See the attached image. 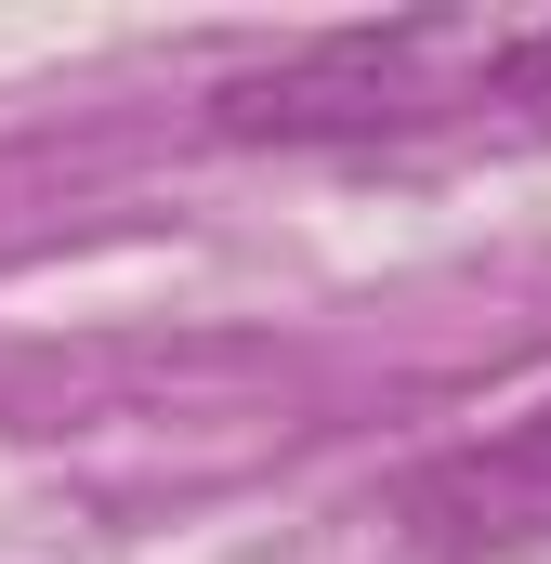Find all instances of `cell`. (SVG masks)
<instances>
[{
    "label": "cell",
    "instance_id": "6da1fadb",
    "mask_svg": "<svg viewBox=\"0 0 551 564\" xmlns=\"http://www.w3.org/2000/svg\"><path fill=\"white\" fill-rule=\"evenodd\" d=\"M460 119H551V26L408 13V26L302 40L210 93L224 144H395V132H460Z\"/></svg>",
    "mask_w": 551,
    "mask_h": 564
},
{
    "label": "cell",
    "instance_id": "7a4b0ae2",
    "mask_svg": "<svg viewBox=\"0 0 551 564\" xmlns=\"http://www.w3.org/2000/svg\"><path fill=\"white\" fill-rule=\"evenodd\" d=\"M395 539H408V564H512V552H551V408L433 446L408 486H395Z\"/></svg>",
    "mask_w": 551,
    "mask_h": 564
}]
</instances>
